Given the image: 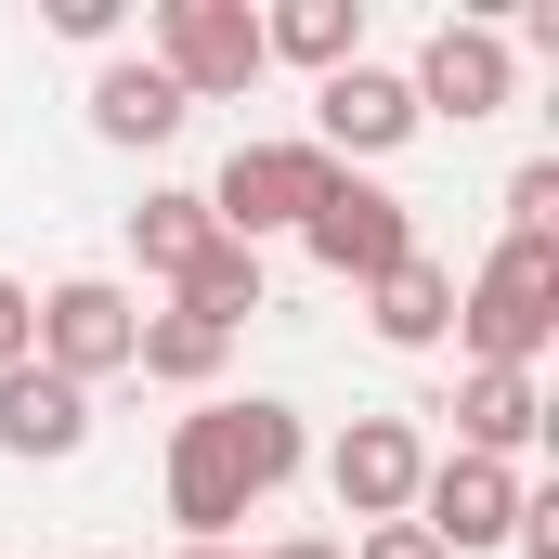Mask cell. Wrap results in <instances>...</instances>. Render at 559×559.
I'll list each match as a JSON object with an SVG mask.
<instances>
[{
    "label": "cell",
    "mask_w": 559,
    "mask_h": 559,
    "mask_svg": "<svg viewBox=\"0 0 559 559\" xmlns=\"http://www.w3.org/2000/svg\"><path fill=\"white\" fill-rule=\"evenodd\" d=\"M286 468H299V417L286 404H261V391L248 404H195L169 429V521H182V547H222Z\"/></svg>",
    "instance_id": "cell-1"
},
{
    "label": "cell",
    "mask_w": 559,
    "mask_h": 559,
    "mask_svg": "<svg viewBox=\"0 0 559 559\" xmlns=\"http://www.w3.org/2000/svg\"><path fill=\"white\" fill-rule=\"evenodd\" d=\"M455 338H468L481 365H521V378H534V352L559 338V248L508 235V248L468 274V299H455Z\"/></svg>",
    "instance_id": "cell-2"
},
{
    "label": "cell",
    "mask_w": 559,
    "mask_h": 559,
    "mask_svg": "<svg viewBox=\"0 0 559 559\" xmlns=\"http://www.w3.org/2000/svg\"><path fill=\"white\" fill-rule=\"evenodd\" d=\"M325 182H338L325 143H235L222 182H209V222H222L235 248H261V235H299V222L325 209Z\"/></svg>",
    "instance_id": "cell-3"
},
{
    "label": "cell",
    "mask_w": 559,
    "mask_h": 559,
    "mask_svg": "<svg viewBox=\"0 0 559 559\" xmlns=\"http://www.w3.org/2000/svg\"><path fill=\"white\" fill-rule=\"evenodd\" d=\"M182 105H235L261 79V13L248 0H156V52H143Z\"/></svg>",
    "instance_id": "cell-4"
},
{
    "label": "cell",
    "mask_w": 559,
    "mask_h": 559,
    "mask_svg": "<svg viewBox=\"0 0 559 559\" xmlns=\"http://www.w3.org/2000/svg\"><path fill=\"white\" fill-rule=\"evenodd\" d=\"M299 248H312L338 286H378L391 261H417V209H404L391 182H352V169H338V182H325V209L299 222Z\"/></svg>",
    "instance_id": "cell-5"
},
{
    "label": "cell",
    "mask_w": 559,
    "mask_h": 559,
    "mask_svg": "<svg viewBox=\"0 0 559 559\" xmlns=\"http://www.w3.org/2000/svg\"><path fill=\"white\" fill-rule=\"evenodd\" d=\"M131 338H143V299H131V286L66 274L52 299H39V352H26V365H52V378H79V391H92V378H118V365H131Z\"/></svg>",
    "instance_id": "cell-6"
},
{
    "label": "cell",
    "mask_w": 559,
    "mask_h": 559,
    "mask_svg": "<svg viewBox=\"0 0 559 559\" xmlns=\"http://www.w3.org/2000/svg\"><path fill=\"white\" fill-rule=\"evenodd\" d=\"M417 534H429L442 559L508 547V534H521V468H495V455H429V481H417Z\"/></svg>",
    "instance_id": "cell-7"
},
{
    "label": "cell",
    "mask_w": 559,
    "mask_h": 559,
    "mask_svg": "<svg viewBox=\"0 0 559 559\" xmlns=\"http://www.w3.org/2000/svg\"><path fill=\"white\" fill-rule=\"evenodd\" d=\"M417 118H508V92H521V52L495 39V26H429V52H417Z\"/></svg>",
    "instance_id": "cell-8"
},
{
    "label": "cell",
    "mask_w": 559,
    "mask_h": 559,
    "mask_svg": "<svg viewBox=\"0 0 559 559\" xmlns=\"http://www.w3.org/2000/svg\"><path fill=\"white\" fill-rule=\"evenodd\" d=\"M325 481H338V508L378 534V521H417V481H429V442L404 417H352L338 429V455H325Z\"/></svg>",
    "instance_id": "cell-9"
},
{
    "label": "cell",
    "mask_w": 559,
    "mask_h": 559,
    "mask_svg": "<svg viewBox=\"0 0 559 559\" xmlns=\"http://www.w3.org/2000/svg\"><path fill=\"white\" fill-rule=\"evenodd\" d=\"M312 143H325V156H391V143H417L404 66H338V79H312Z\"/></svg>",
    "instance_id": "cell-10"
},
{
    "label": "cell",
    "mask_w": 559,
    "mask_h": 559,
    "mask_svg": "<svg viewBox=\"0 0 559 559\" xmlns=\"http://www.w3.org/2000/svg\"><path fill=\"white\" fill-rule=\"evenodd\" d=\"M79 442H92V391H79V378H52V365H13V378H0V455L52 468V455H79Z\"/></svg>",
    "instance_id": "cell-11"
},
{
    "label": "cell",
    "mask_w": 559,
    "mask_h": 559,
    "mask_svg": "<svg viewBox=\"0 0 559 559\" xmlns=\"http://www.w3.org/2000/svg\"><path fill=\"white\" fill-rule=\"evenodd\" d=\"M521 442H547V391L521 378V365H468L455 378V455H521Z\"/></svg>",
    "instance_id": "cell-12"
},
{
    "label": "cell",
    "mask_w": 559,
    "mask_h": 559,
    "mask_svg": "<svg viewBox=\"0 0 559 559\" xmlns=\"http://www.w3.org/2000/svg\"><path fill=\"white\" fill-rule=\"evenodd\" d=\"M261 66H312V79L365 66V0H274L261 13Z\"/></svg>",
    "instance_id": "cell-13"
},
{
    "label": "cell",
    "mask_w": 559,
    "mask_h": 559,
    "mask_svg": "<svg viewBox=\"0 0 559 559\" xmlns=\"http://www.w3.org/2000/svg\"><path fill=\"white\" fill-rule=\"evenodd\" d=\"M365 299H378V338H391V352H429V338L455 325V274H442L429 248H417V261H391Z\"/></svg>",
    "instance_id": "cell-14"
},
{
    "label": "cell",
    "mask_w": 559,
    "mask_h": 559,
    "mask_svg": "<svg viewBox=\"0 0 559 559\" xmlns=\"http://www.w3.org/2000/svg\"><path fill=\"white\" fill-rule=\"evenodd\" d=\"M182 118H195V105H182L156 66H105V79H92V131L105 143H169Z\"/></svg>",
    "instance_id": "cell-15"
},
{
    "label": "cell",
    "mask_w": 559,
    "mask_h": 559,
    "mask_svg": "<svg viewBox=\"0 0 559 559\" xmlns=\"http://www.w3.org/2000/svg\"><path fill=\"white\" fill-rule=\"evenodd\" d=\"M209 248H222L209 195H143V209H131V261H143V274H169V286H182Z\"/></svg>",
    "instance_id": "cell-16"
},
{
    "label": "cell",
    "mask_w": 559,
    "mask_h": 559,
    "mask_svg": "<svg viewBox=\"0 0 559 559\" xmlns=\"http://www.w3.org/2000/svg\"><path fill=\"white\" fill-rule=\"evenodd\" d=\"M222 352H235V338L195 325V312H143V338H131V365H143V378H169V391H209Z\"/></svg>",
    "instance_id": "cell-17"
},
{
    "label": "cell",
    "mask_w": 559,
    "mask_h": 559,
    "mask_svg": "<svg viewBox=\"0 0 559 559\" xmlns=\"http://www.w3.org/2000/svg\"><path fill=\"white\" fill-rule=\"evenodd\" d=\"M182 312H195V325H222V338H235V325H248V312H261V248H235V235H222V248H209V261H195V274H182Z\"/></svg>",
    "instance_id": "cell-18"
},
{
    "label": "cell",
    "mask_w": 559,
    "mask_h": 559,
    "mask_svg": "<svg viewBox=\"0 0 559 559\" xmlns=\"http://www.w3.org/2000/svg\"><path fill=\"white\" fill-rule=\"evenodd\" d=\"M508 235H534V248H559V156H534V169L508 182Z\"/></svg>",
    "instance_id": "cell-19"
},
{
    "label": "cell",
    "mask_w": 559,
    "mask_h": 559,
    "mask_svg": "<svg viewBox=\"0 0 559 559\" xmlns=\"http://www.w3.org/2000/svg\"><path fill=\"white\" fill-rule=\"evenodd\" d=\"M26 352H39V299H26V286L0 274V378H13V365H26Z\"/></svg>",
    "instance_id": "cell-20"
},
{
    "label": "cell",
    "mask_w": 559,
    "mask_h": 559,
    "mask_svg": "<svg viewBox=\"0 0 559 559\" xmlns=\"http://www.w3.org/2000/svg\"><path fill=\"white\" fill-rule=\"evenodd\" d=\"M52 39H118V0H52Z\"/></svg>",
    "instance_id": "cell-21"
},
{
    "label": "cell",
    "mask_w": 559,
    "mask_h": 559,
    "mask_svg": "<svg viewBox=\"0 0 559 559\" xmlns=\"http://www.w3.org/2000/svg\"><path fill=\"white\" fill-rule=\"evenodd\" d=\"M521 559H559V495H521Z\"/></svg>",
    "instance_id": "cell-22"
},
{
    "label": "cell",
    "mask_w": 559,
    "mask_h": 559,
    "mask_svg": "<svg viewBox=\"0 0 559 559\" xmlns=\"http://www.w3.org/2000/svg\"><path fill=\"white\" fill-rule=\"evenodd\" d=\"M352 559H442V547H429L417 521H378V534H365V547H352Z\"/></svg>",
    "instance_id": "cell-23"
},
{
    "label": "cell",
    "mask_w": 559,
    "mask_h": 559,
    "mask_svg": "<svg viewBox=\"0 0 559 559\" xmlns=\"http://www.w3.org/2000/svg\"><path fill=\"white\" fill-rule=\"evenodd\" d=\"M274 559H338V547H312V534H299V547H274Z\"/></svg>",
    "instance_id": "cell-24"
},
{
    "label": "cell",
    "mask_w": 559,
    "mask_h": 559,
    "mask_svg": "<svg viewBox=\"0 0 559 559\" xmlns=\"http://www.w3.org/2000/svg\"><path fill=\"white\" fill-rule=\"evenodd\" d=\"M182 559H235V547H182Z\"/></svg>",
    "instance_id": "cell-25"
}]
</instances>
